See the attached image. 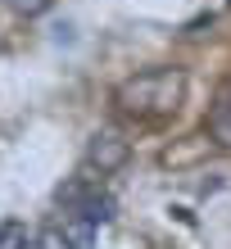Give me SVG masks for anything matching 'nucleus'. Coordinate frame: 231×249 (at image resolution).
I'll return each mask as SVG.
<instances>
[{"mask_svg": "<svg viewBox=\"0 0 231 249\" xmlns=\"http://www.w3.org/2000/svg\"><path fill=\"white\" fill-rule=\"evenodd\" d=\"M186 95L181 68H145L118 86V109L132 118H172Z\"/></svg>", "mask_w": 231, "mask_h": 249, "instance_id": "obj_1", "label": "nucleus"}, {"mask_svg": "<svg viewBox=\"0 0 231 249\" xmlns=\"http://www.w3.org/2000/svg\"><path fill=\"white\" fill-rule=\"evenodd\" d=\"M127 154H132V145L123 141V131H113V127H100L91 145H86V168H95L100 177L105 172H118L127 163Z\"/></svg>", "mask_w": 231, "mask_h": 249, "instance_id": "obj_2", "label": "nucleus"}, {"mask_svg": "<svg viewBox=\"0 0 231 249\" xmlns=\"http://www.w3.org/2000/svg\"><path fill=\"white\" fill-rule=\"evenodd\" d=\"M59 245H64V249H95V222H86L82 213L64 209V222H59Z\"/></svg>", "mask_w": 231, "mask_h": 249, "instance_id": "obj_3", "label": "nucleus"}, {"mask_svg": "<svg viewBox=\"0 0 231 249\" xmlns=\"http://www.w3.org/2000/svg\"><path fill=\"white\" fill-rule=\"evenodd\" d=\"M32 245V231L18 227V222H5L0 227V249H27Z\"/></svg>", "mask_w": 231, "mask_h": 249, "instance_id": "obj_4", "label": "nucleus"}, {"mask_svg": "<svg viewBox=\"0 0 231 249\" xmlns=\"http://www.w3.org/2000/svg\"><path fill=\"white\" fill-rule=\"evenodd\" d=\"M5 5H9L14 14H23V18H36V14H46L54 0H5Z\"/></svg>", "mask_w": 231, "mask_h": 249, "instance_id": "obj_5", "label": "nucleus"}]
</instances>
